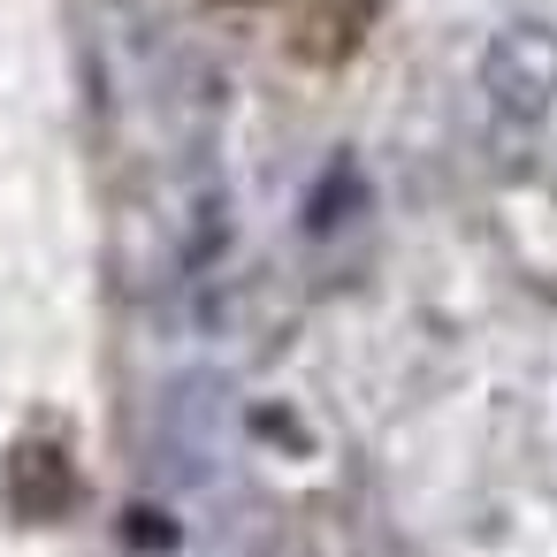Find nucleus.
I'll return each instance as SVG.
<instances>
[{"label":"nucleus","mask_w":557,"mask_h":557,"mask_svg":"<svg viewBox=\"0 0 557 557\" xmlns=\"http://www.w3.org/2000/svg\"><path fill=\"white\" fill-rule=\"evenodd\" d=\"M481 92L511 123H542L557 108V24L519 16L481 47Z\"/></svg>","instance_id":"f257e3e1"}]
</instances>
